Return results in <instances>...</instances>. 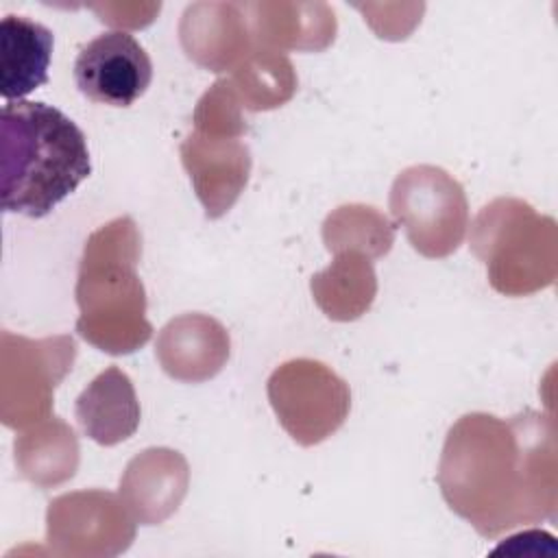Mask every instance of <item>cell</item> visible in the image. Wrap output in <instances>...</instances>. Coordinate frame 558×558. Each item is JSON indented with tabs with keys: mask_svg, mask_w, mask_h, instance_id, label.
I'll return each instance as SVG.
<instances>
[{
	"mask_svg": "<svg viewBox=\"0 0 558 558\" xmlns=\"http://www.w3.org/2000/svg\"><path fill=\"white\" fill-rule=\"evenodd\" d=\"M556 429L525 410L508 421L486 412L460 416L447 432L438 486L447 506L484 538L556 519Z\"/></svg>",
	"mask_w": 558,
	"mask_h": 558,
	"instance_id": "6da1fadb",
	"label": "cell"
},
{
	"mask_svg": "<svg viewBox=\"0 0 558 558\" xmlns=\"http://www.w3.org/2000/svg\"><path fill=\"white\" fill-rule=\"evenodd\" d=\"M92 172L83 131L57 107L11 100L0 118V198L4 211L41 218Z\"/></svg>",
	"mask_w": 558,
	"mask_h": 558,
	"instance_id": "7a4b0ae2",
	"label": "cell"
},
{
	"mask_svg": "<svg viewBox=\"0 0 558 558\" xmlns=\"http://www.w3.org/2000/svg\"><path fill=\"white\" fill-rule=\"evenodd\" d=\"M140 257L142 233L131 216H120L87 238L78 262L76 331L109 355H129L153 336Z\"/></svg>",
	"mask_w": 558,
	"mask_h": 558,
	"instance_id": "3957f363",
	"label": "cell"
},
{
	"mask_svg": "<svg viewBox=\"0 0 558 558\" xmlns=\"http://www.w3.org/2000/svg\"><path fill=\"white\" fill-rule=\"evenodd\" d=\"M469 246L484 262L488 283L506 296H527L558 275V229L521 198L501 196L480 209Z\"/></svg>",
	"mask_w": 558,
	"mask_h": 558,
	"instance_id": "277c9868",
	"label": "cell"
},
{
	"mask_svg": "<svg viewBox=\"0 0 558 558\" xmlns=\"http://www.w3.org/2000/svg\"><path fill=\"white\" fill-rule=\"evenodd\" d=\"M388 207L416 253L440 259L458 251L469 227L464 187L447 170L418 163L392 181Z\"/></svg>",
	"mask_w": 558,
	"mask_h": 558,
	"instance_id": "5b68a950",
	"label": "cell"
},
{
	"mask_svg": "<svg viewBox=\"0 0 558 558\" xmlns=\"http://www.w3.org/2000/svg\"><path fill=\"white\" fill-rule=\"evenodd\" d=\"M76 342L72 336L26 338L0 333V421L26 429L50 416L54 388L72 371Z\"/></svg>",
	"mask_w": 558,
	"mask_h": 558,
	"instance_id": "8992f818",
	"label": "cell"
},
{
	"mask_svg": "<svg viewBox=\"0 0 558 558\" xmlns=\"http://www.w3.org/2000/svg\"><path fill=\"white\" fill-rule=\"evenodd\" d=\"M266 392L279 425L303 447L336 434L351 410L349 384L327 364L310 357L277 366L268 377Z\"/></svg>",
	"mask_w": 558,
	"mask_h": 558,
	"instance_id": "52a82bcc",
	"label": "cell"
},
{
	"mask_svg": "<svg viewBox=\"0 0 558 558\" xmlns=\"http://www.w3.org/2000/svg\"><path fill=\"white\" fill-rule=\"evenodd\" d=\"M137 521L122 497L89 488L54 497L46 510L50 554L70 558H113L135 538Z\"/></svg>",
	"mask_w": 558,
	"mask_h": 558,
	"instance_id": "ba28073f",
	"label": "cell"
},
{
	"mask_svg": "<svg viewBox=\"0 0 558 558\" xmlns=\"http://www.w3.org/2000/svg\"><path fill=\"white\" fill-rule=\"evenodd\" d=\"M153 63L140 41L124 33L111 31L81 48L74 61V81L78 92L102 105L129 107L150 85Z\"/></svg>",
	"mask_w": 558,
	"mask_h": 558,
	"instance_id": "9c48e42d",
	"label": "cell"
},
{
	"mask_svg": "<svg viewBox=\"0 0 558 558\" xmlns=\"http://www.w3.org/2000/svg\"><path fill=\"white\" fill-rule=\"evenodd\" d=\"M181 163L190 174L205 216H225L240 198L251 174V153L238 137H214L192 131L181 142Z\"/></svg>",
	"mask_w": 558,
	"mask_h": 558,
	"instance_id": "30bf717a",
	"label": "cell"
},
{
	"mask_svg": "<svg viewBox=\"0 0 558 558\" xmlns=\"http://www.w3.org/2000/svg\"><path fill=\"white\" fill-rule=\"evenodd\" d=\"M179 39L187 59L216 74L235 70L257 48L240 2L190 4L179 24Z\"/></svg>",
	"mask_w": 558,
	"mask_h": 558,
	"instance_id": "8fae6325",
	"label": "cell"
},
{
	"mask_svg": "<svg viewBox=\"0 0 558 558\" xmlns=\"http://www.w3.org/2000/svg\"><path fill=\"white\" fill-rule=\"evenodd\" d=\"M155 355L168 377L201 384L225 368L231 355V338L227 327L214 316L190 312L161 327Z\"/></svg>",
	"mask_w": 558,
	"mask_h": 558,
	"instance_id": "7c38bea8",
	"label": "cell"
},
{
	"mask_svg": "<svg viewBox=\"0 0 558 558\" xmlns=\"http://www.w3.org/2000/svg\"><path fill=\"white\" fill-rule=\"evenodd\" d=\"M187 486L185 456L170 447H150L129 460L120 477V497L137 523L159 525L179 510Z\"/></svg>",
	"mask_w": 558,
	"mask_h": 558,
	"instance_id": "4fadbf2b",
	"label": "cell"
},
{
	"mask_svg": "<svg viewBox=\"0 0 558 558\" xmlns=\"http://www.w3.org/2000/svg\"><path fill=\"white\" fill-rule=\"evenodd\" d=\"M242 7L259 48L318 52L336 39L333 9L323 2H246Z\"/></svg>",
	"mask_w": 558,
	"mask_h": 558,
	"instance_id": "5bb4252c",
	"label": "cell"
},
{
	"mask_svg": "<svg viewBox=\"0 0 558 558\" xmlns=\"http://www.w3.org/2000/svg\"><path fill=\"white\" fill-rule=\"evenodd\" d=\"M83 434L102 447H113L140 427V401L133 381L118 366L98 373L78 395L74 405Z\"/></svg>",
	"mask_w": 558,
	"mask_h": 558,
	"instance_id": "9a60e30c",
	"label": "cell"
},
{
	"mask_svg": "<svg viewBox=\"0 0 558 558\" xmlns=\"http://www.w3.org/2000/svg\"><path fill=\"white\" fill-rule=\"evenodd\" d=\"M52 33L24 15L0 22V94L7 102L22 100L48 81Z\"/></svg>",
	"mask_w": 558,
	"mask_h": 558,
	"instance_id": "2e32d148",
	"label": "cell"
},
{
	"mask_svg": "<svg viewBox=\"0 0 558 558\" xmlns=\"http://www.w3.org/2000/svg\"><path fill=\"white\" fill-rule=\"evenodd\" d=\"M13 460L24 480L54 488L76 475L81 451L76 432L59 416H48L13 440Z\"/></svg>",
	"mask_w": 558,
	"mask_h": 558,
	"instance_id": "e0dca14e",
	"label": "cell"
},
{
	"mask_svg": "<svg viewBox=\"0 0 558 558\" xmlns=\"http://www.w3.org/2000/svg\"><path fill=\"white\" fill-rule=\"evenodd\" d=\"M310 290L327 318L349 323L371 310L377 296V275L366 255L342 251L310 279Z\"/></svg>",
	"mask_w": 558,
	"mask_h": 558,
	"instance_id": "ac0fdd59",
	"label": "cell"
},
{
	"mask_svg": "<svg viewBox=\"0 0 558 558\" xmlns=\"http://www.w3.org/2000/svg\"><path fill=\"white\" fill-rule=\"evenodd\" d=\"M229 83L248 111H268L286 105L296 92V74L283 52L255 48L235 70Z\"/></svg>",
	"mask_w": 558,
	"mask_h": 558,
	"instance_id": "d6986e66",
	"label": "cell"
},
{
	"mask_svg": "<svg viewBox=\"0 0 558 558\" xmlns=\"http://www.w3.org/2000/svg\"><path fill=\"white\" fill-rule=\"evenodd\" d=\"M323 242L333 255L342 251H357L368 259H379L395 244V227L379 209L351 203L333 209L325 218Z\"/></svg>",
	"mask_w": 558,
	"mask_h": 558,
	"instance_id": "ffe728a7",
	"label": "cell"
},
{
	"mask_svg": "<svg viewBox=\"0 0 558 558\" xmlns=\"http://www.w3.org/2000/svg\"><path fill=\"white\" fill-rule=\"evenodd\" d=\"M242 102L238 100L229 78L216 81L198 100L192 122L194 131L214 137H242L246 122L242 118Z\"/></svg>",
	"mask_w": 558,
	"mask_h": 558,
	"instance_id": "44dd1931",
	"label": "cell"
}]
</instances>
